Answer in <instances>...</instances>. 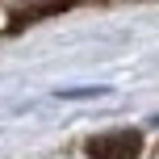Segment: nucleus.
I'll return each mask as SVG.
<instances>
[{
  "label": "nucleus",
  "mask_w": 159,
  "mask_h": 159,
  "mask_svg": "<svg viewBox=\"0 0 159 159\" xmlns=\"http://www.w3.org/2000/svg\"><path fill=\"white\" fill-rule=\"evenodd\" d=\"M92 159H134L138 155V134L130 130H117V134H105V138H92Z\"/></svg>",
  "instance_id": "nucleus-1"
}]
</instances>
